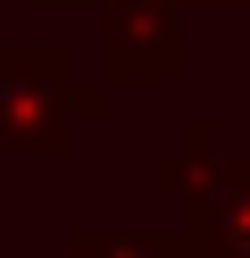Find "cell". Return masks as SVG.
<instances>
[{"mask_svg":"<svg viewBox=\"0 0 250 258\" xmlns=\"http://www.w3.org/2000/svg\"><path fill=\"white\" fill-rule=\"evenodd\" d=\"M100 92L67 75V50H0V150H59Z\"/></svg>","mask_w":250,"mask_h":258,"instance_id":"cell-1","label":"cell"},{"mask_svg":"<svg viewBox=\"0 0 250 258\" xmlns=\"http://www.w3.org/2000/svg\"><path fill=\"white\" fill-rule=\"evenodd\" d=\"M109 50H117V75H183L175 9L167 0H109Z\"/></svg>","mask_w":250,"mask_h":258,"instance_id":"cell-2","label":"cell"},{"mask_svg":"<svg viewBox=\"0 0 250 258\" xmlns=\"http://www.w3.org/2000/svg\"><path fill=\"white\" fill-rule=\"evenodd\" d=\"M67 258H83V250H67Z\"/></svg>","mask_w":250,"mask_h":258,"instance_id":"cell-3","label":"cell"}]
</instances>
